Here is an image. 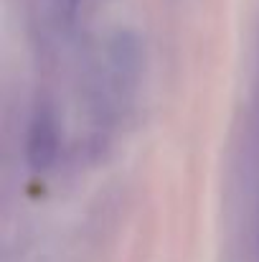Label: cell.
Listing matches in <instances>:
<instances>
[{
    "label": "cell",
    "mask_w": 259,
    "mask_h": 262,
    "mask_svg": "<svg viewBox=\"0 0 259 262\" xmlns=\"http://www.w3.org/2000/svg\"><path fill=\"white\" fill-rule=\"evenodd\" d=\"M59 153V133H56V120L51 115L49 107H38L31 127H28V138H26V158L28 166L33 171H46L51 168V163L56 161Z\"/></svg>",
    "instance_id": "6da1fadb"
},
{
    "label": "cell",
    "mask_w": 259,
    "mask_h": 262,
    "mask_svg": "<svg viewBox=\"0 0 259 262\" xmlns=\"http://www.w3.org/2000/svg\"><path fill=\"white\" fill-rule=\"evenodd\" d=\"M49 3L59 18H72L77 13V5H79V0H49Z\"/></svg>",
    "instance_id": "7a4b0ae2"
}]
</instances>
